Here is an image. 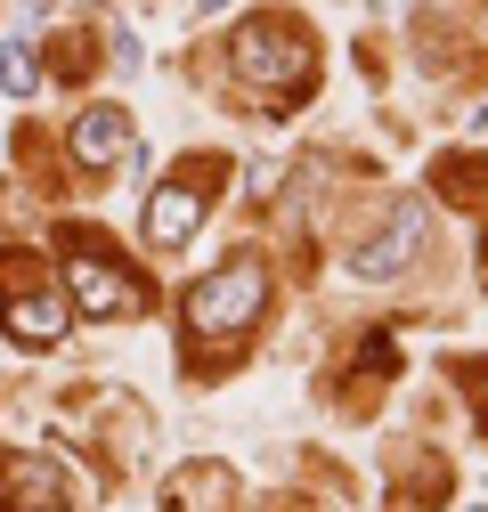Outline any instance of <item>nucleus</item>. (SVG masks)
<instances>
[{"label": "nucleus", "instance_id": "1", "mask_svg": "<svg viewBox=\"0 0 488 512\" xmlns=\"http://www.w3.org/2000/svg\"><path fill=\"white\" fill-rule=\"evenodd\" d=\"M228 66H236L244 90H261L269 106H285V98H310L318 49H310V33H301L293 17H244L236 41H228Z\"/></svg>", "mask_w": 488, "mask_h": 512}, {"label": "nucleus", "instance_id": "2", "mask_svg": "<svg viewBox=\"0 0 488 512\" xmlns=\"http://www.w3.org/2000/svg\"><path fill=\"white\" fill-rule=\"evenodd\" d=\"M0 326H9V342L25 350H57L74 326V301L49 285V269L33 261V252H0Z\"/></svg>", "mask_w": 488, "mask_h": 512}, {"label": "nucleus", "instance_id": "3", "mask_svg": "<svg viewBox=\"0 0 488 512\" xmlns=\"http://www.w3.org/2000/svg\"><path fill=\"white\" fill-rule=\"evenodd\" d=\"M261 309H269V261H228V269H212L196 293H188V334L196 342H244L261 326Z\"/></svg>", "mask_w": 488, "mask_h": 512}, {"label": "nucleus", "instance_id": "4", "mask_svg": "<svg viewBox=\"0 0 488 512\" xmlns=\"http://www.w3.org/2000/svg\"><path fill=\"white\" fill-rule=\"evenodd\" d=\"M66 301H74V317H139L147 285L114 261L106 236H66Z\"/></svg>", "mask_w": 488, "mask_h": 512}, {"label": "nucleus", "instance_id": "5", "mask_svg": "<svg viewBox=\"0 0 488 512\" xmlns=\"http://www.w3.org/2000/svg\"><path fill=\"white\" fill-rule=\"evenodd\" d=\"M423 236H432V212H423L415 196L391 204V220L350 252V277H358V285H391V277H407V261L423 252Z\"/></svg>", "mask_w": 488, "mask_h": 512}, {"label": "nucleus", "instance_id": "6", "mask_svg": "<svg viewBox=\"0 0 488 512\" xmlns=\"http://www.w3.org/2000/svg\"><path fill=\"white\" fill-rule=\"evenodd\" d=\"M131 155H139V131H131L122 106H82L74 114V163L82 171H122Z\"/></svg>", "mask_w": 488, "mask_h": 512}, {"label": "nucleus", "instance_id": "7", "mask_svg": "<svg viewBox=\"0 0 488 512\" xmlns=\"http://www.w3.org/2000/svg\"><path fill=\"white\" fill-rule=\"evenodd\" d=\"M0 512H74L66 472L49 456H0Z\"/></svg>", "mask_w": 488, "mask_h": 512}, {"label": "nucleus", "instance_id": "8", "mask_svg": "<svg viewBox=\"0 0 488 512\" xmlns=\"http://www.w3.org/2000/svg\"><path fill=\"white\" fill-rule=\"evenodd\" d=\"M204 204H212V196H204L196 179H163L155 196H147V244H155V252H179V244L204 228Z\"/></svg>", "mask_w": 488, "mask_h": 512}, {"label": "nucleus", "instance_id": "9", "mask_svg": "<svg viewBox=\"0 0 488 512\" xmlns=\"http://www.w3.org/2000/svg\"><path fill=\"white\" fill-rule=\"evenodd\" d=\"M236 504V472L228 464H179L163 480V512H228Z\"/></svg>", "mask_w": 488, "mask_h": 512}, {"label": "nucleus", "instance_id": "10", "mask_svg": "<svg viewBox=\"0 0 488 512\" xmlns=\"http://www.w3.org/2000/svg\"><path fill=\"white\" fill-rule=\"evenodd\" d=\"M0 90H9V98H33V90H41V66H33V41H9V49H0Z\"/></svg>", "mask_w": 488, "mask_h": 512}, {"label": "nucleus", "instance_id": "11", "mask_svg": "<svg viewBox=\"0 0 488 512\" xmlns=\"http://www.w3.org/2000/svg\"><path fill=\"white\" fill-rule=\"evenodd\" d=\"M220 9H228V0H196V17H220Z\"/></svg>", "mask_w": 488, "mask_h": 512}, {"label": "nucleus", "instance_id": "12", "mask_svg": "<svg viewBox=\"0 0 488 512\" xmlns=\"http://www.w3.org/2000/svg\"><path fill=\"white\" fill-rule=\"evenodd\" d=\"M472 131H480V139H488V106H480V114H472Z\"/></svg>", "mask_w": 488, "mask_h": 512}, {"label": "nucleus", "instance_id": "13", "mask_svg": "<svg viewBox=\"0 0 488 512\" xmlns=\"http://www.w3.org/2000/svg\"><path fill=\"white\" fill-rule=\"evenodd\" d=\"M480 277H488V236H480Z\"/></svg>", "mask_w": 488, "mask_h": 512}]
</instances>
